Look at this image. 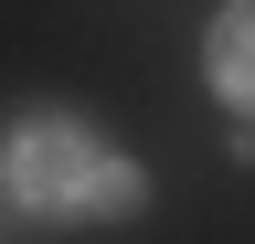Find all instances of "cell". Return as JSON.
I'll return each instance as SVG.
<instances>
[{"label": "cell", "mask_w": 255, "mask_h": 244, "mask_svg": "<svg viewBox=\"0 0 255 244\" xmlns=\"http://www.w3.org/2000/svg\"><path fill=\"white\" fill-rule=\"evenodd\" d=\"M85 180H96V138L75 117H21L0 138V191L21 212H85Z\"/></svg>", "instance_id": "obj_1"}, {"label": "cell", "mask_w": 255, "mask_h": 244, "mask_svg": "<svg viewBox=\"0 0 255 244\" xmlns=\"http://www.w3.org/2000/svg\"><path fill=\"white\" fill-rule=\"evenodd\" d=\"M202 75H213V96H223V106H255V0H223V11H213Z\"/></svg>", "instance_id": "obj_2"}, {"label": "cell", "mask_w": 255, "mask_h": 244, "mask_svg": "<svg viewBox=\"0 0 255 244\" xmlns=\"http://www.w3.org/2000/svg\"><path fill=\"white\" fill-rule=\"evenodd\" d=\"M138 202H149V170H138V160H117V149H96V180H85V212H96V223H128Z\"/></svg>", "instance_id": "obj_3"}]
</instances>
